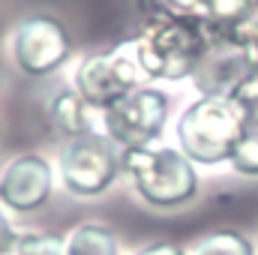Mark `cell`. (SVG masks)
Segmentation results:
<instances>
[{"label": "cell", "mask_w": 258, "mask_h": 255, "mask_svg": "<svg viewBox=\"0 0 258 255\" xmlns=\"http://www.w3.org/2000/svg\"><path fill=\"white\" fill-rule=\"evenodd\" d=\"M15 246H18V234H15V228H12L9 216H6V213H3V207H0V255L15 252Z\"/></svg>", "instance_id": "2e32d148"}, {"label": "cell", "mask_w": 258, "mask_h": 255, "mask_svg": "<svg viewBox=\"0 0 258 255\" xmlns=\"http://www.w3.org/2000/svg\"><path fill=\"white\" fill-rule=\"evenodd\" d=\"M210 45V33L195 12H162L147 18L135 39V60L144 75L156 81L192 78Z\"/></svg>", "instance_id": "6da1fadb"}, {"label": "cell", "mask_w": 258, "mask_h": 255, "mask_svg": "<svg viewBox=\"0 0 258 255\" xmlns=\"http://www.w3.org/2000/svg\"><path fill=\"white\" fill-rule=\"evenodd\" d=\"M228 99L237 105V111H240L246 129H258V66L231 90Z\"/></svg>", "instance_id": "4fadbf2b"}, {"label": "cell", "mask_w": 258, "mask_h": 255, "mask_svg": "<svg viewBox=\"0 0 258 255\" xmlns=\"http://www.w3.org/2000/svg\"><path fill=\"white\" fill-rule=\"evenodd\" d=\"M249 51H252V60L258 66V33H255V39H252V45H249Z\"/></svg>", "instance_id": "d6986e66"}, {"label": "cell", "mask_w": 258, "mask_h": 255, "mask_svg": "<svg viewBox=\"0 0 258 255\" xmlns=\"http://www.w3.org/2000/svg\"><path fill=\"white\" fill-rule=\"evenodd\" d=\"M192 255H258V252L252 246V240H246L240 231L225 228V231H213L204 240H198Z\"/></svg>", "instance_id": "7c38bea8"}, {"label": "cell", "mask_w": 258, "mask_h": 255, "mask_svg": "<svg viewBox=\"0 0 258 255\" xmlns=\"http://www.w3.org/2000/svg\"><path fill=\"white\" fill-rule=\"evenodd\" d=\"M51 120L63 135L78 138V135L93 132V108L81 99V93L75 87L72 90H60L54 96V102H51Z\"/></svg>", "instance_id": "30bf717a"}, {"label": "cell", "mask_w": 258, "mask_h": 255, "mask_svg": "<svg viewBox=\"0 0 258 255\" xmlns=\"http://www.w3.org/2000/svg\"><path fill=\"white\" fill-rule=\"evenodd\" d=\"M168 3H171L174 9H180V12H198L204 0H168Z\"/></svg>", "instance_id": "ac0fdd59"}, {"label": "cell", "mask_w": 258, "mask_h": 255, "mask_svg": "<svg viewBox=\"0 0 258 255\" xmlns=\"http://www.w3.org/2000/svg\"><path fill=\"white\" fill-rule=\"evenodd\" d=\"M54 189V171L48 159L36 153H21L15 156L0 177V204L15 210V213H30L48 204Z\"/></svg>", "instance_id": "9c48e42d"}, {"label": "cell", "mask_w": 258, "mask_h": 255, "mask_svg": "<svg viewBox=\"0 0 258 255\" xmlns=\"http://www.w3.org/2000/svg\"><path fill=\"white\" fill-rule=\"evenodd\" d=\"M120 174H123V147L102 132L69 138V144L60 150L63 186L78 198L102 195Z\"/></svg>", "instance_id": "277c9868"}, {"label": "cell", "mask_w": 258, "mask_h": 255, "mask_svg": "<svg viewBox=\"0 0 258 255\" xmlns=\"http://www.w3.org/2000/svg\"><path fill=\"white\" fill-rule=\"evenodd\" d=\"M246 123L228 96H201L180 114L177 141L195 165H222L231 159Z\"/></svg>", "instance_id": "7a4b0ae2"}, {"label": "cell", "mask_w": 258, "mask_h": 255, "mask_svg": "<svg viewBox=\"0 0 258 255\" xmlns=\"http://www.w3.org/2000/svg\"><path fill=\"white\" fill-rule=\"evenodd\" d=\"M255 69L249 45L237 39L210 36V45L192 72V84L201 96H231V90Z\"/></svg>", "instance_id": "ba28073f"}, {"label": "cell", "mask_w": 258, "mask_h": 255, "mask_svg": "<svg viewBox=\"0 0 258 255\" xmlns=\"http://www.w3.org/2000/svg\"><path fill=\"white\" fill-rule=\"evenodd\" d=\"M123 171L132 177L138 195L153 207H180L198 192L195 162L174 147H138L123 150Z\"/></svg>", "instance_id": "3957f363"}, {"label": "cell", "mask_w": 258, "mask_h": 255, "mask_svg": "<svg viewBox=\"0 0 258 255\" xmlns=\"http://www.w3.org/2000/svg\"><path fill=\"white\" fill-rule=\"evenodd\" d=\"M12 255H66V240L54 234H18Z\"/></svg>", "instance_id": "9a60e30c"}, {"label": "cell", "mask_w": 258, "mask_h": 255, "mask_svg": "<svg viewBox=\"0 0 258 255\" xmlns=\"http://www.w3.org/2000/svg\"><path fill=\"white\" fill-rule=\"evenodd\" d=\"M252 3H255V12H258V0H252Z\"/></svg>", "instance_id": "ffe728a7"}, {"label": "cell", "mask_w": 258, "mask_h": 255, "mask_svg": "<svg viewBox=\"0 0 258 255\" xmlns=\"http://www.w3.org/2000/svg\"><path fill=\"white\" fill-rule=\"evenodd\" d=\"M231 168L243 177H258V129H246L231 153Z\"/></svg>", "instance_id": "5bb4252c"}, {"label": "cell", "mask_w": 258, "mask_h": 255, "mask_svg": "<svg viewBox=\"0 0 258 255\" xmlns=\"http://www.w3.org/2000/svg\"><path fill=\"white\" fill-rule=\"evenodd\" d=\"M66 255H120V246H117V237L108 225L84 222L69 234Z\"/></svg>", "instance_id": "8fae6325"}, {"label": "cell", "mask_w": 258, "mask_h": 255, "mask_svg": "<svg viewBox=\"0 0 258 255\" xmlns=\"http://www.w3.org/2000/svg\"><path fill=\"white\" fill-rule=\"evenodd\" d=\"M138 255H186V249H183V246H177V243L159 240V243H150V246H144Z\"/></svg>", "instance_id": "e0dca14e"}, {"label": "cell", "mask_w": 258, "mask_h": 255, "mask_svg": "<svg viewBox=\"0 0 258 255\" xmlns=\"http://www.w3.org/2000/svg\"><path fill=\"white\" fill-rule=\"evenodd\" d=\"M105 135L114 138L123 150L150 147L168 120V96L159 87H135L108 111H102Z\"/></svg>", "instance_id": "5b68a950"}, {"label": "cell", "mask_w": 258, "mask_h": 255, "mask_svg": "<svg viewBox=\"0 0 258 255\" xmlns=\"http://www.w3.org/2000/svg\"><path fill=\"white\" fill-rule=\"evenodd\" d=\"M69 54H72V36L51 15L24 18L12 33V57L21 72L33 78L60 69L69 60Z\"/></svg>", "instance_id": "52a82bcc"}, {"label": "cell", "mask_w": 258, "mask_h": 255, "mask_svg": "<svg viewBox=\"0 0 258 255\" xmlns=\"http://www.w3.org/2000/svg\"><path fill=\"white\" fill-rule=\"evenodd\" d=\"M135 87H141V66L123 51L90 54L75 69V90L93 111H108Z\"/></svg>", "instance_id": "8992f818"}]
</instances>
